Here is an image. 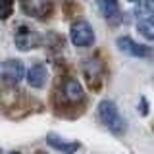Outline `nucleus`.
<instances>
[{
	"label": "nucleus",
	"instance_id": "nucleus-1",
	"mask_svg": "<svg viewBox=\"0 0 154 154\" xmlns=\"http://www.w3.org/2000/svg\"><path fill=\"white\" fill-rule=\"evenodd\" d=\"M98 116H100V122H102L112 133L125 131V122H123L122 116H119L118 106H116L112 100H102V102L98 104Z\"/></svg>",
	"mask_w": 154,
	"mask_h": 154
},
{
	"label": "nucleus",
	"instance_id": "nucleus-2",
	"mask_svg": "<svg viewBox=\"0 0 154 154\" xmlns=\"http://www.w3.org/2000/svg\"><path fill=\"white\" fill-rule=\"evenodd\" d=\"M69 38L75 46L79 48H87L94 42V31L85 19H79L71 25V31H69Z\"/></svg>",
	"mask_w": 154,
	"mask_h": 154
},
{
	"label": "nucleus",
	"instance_id": "nucleus-3",
	"mask_svg": "<svg viewBox=\"0 0 154 154\" xmlns=\"http://www.w3.org/2000/svg\"><path fill=\"white\" fill-rule=\"evenodd\" d=\"M0 77L8 85H17L25 77V67L19 60H6L0 66Z\"/></svg>",
	"mask_w": 154,
	"mask_h": 154
},
{
	"label": "nucleus",
	"instance_id": "nucleus-4",
	"mask_svg": "<svg viewBox=\"0 0 154 154\" xmlns=\"http://www.w3.org/2000/svg\"><path fill=\"white\" fill-rule=\"evenodd\" d=\"M116 45H118L119 52H123V54H129V56H135V58H146V56H150V48L144 46V45H139V42H135L131 37H118Z\"/></svg>",
	"mask_w": 154,
	"mask_h": 154
},
{
	"label": "nucleus",
	"instance_id": "nucleus-5",
	"mask_svg": "<svg viewBox=\"0 0 154 154\" xmlns=\"http://www.w3.org/2000/svg\"><path fill=\"white\" fill-rule=\"evenodd\" d=\"M23 12L33 17H46L52 10L50 0H21Z\"/></svg>",
	"mask_w": 154,
	"mask_h": 154
},
{
	"label": "nucleus",
	"instance_id": "nucleus-6",
	"mask_svg": "<svg viewBox=\"0 0 154 154\" xmlns=\"http://www.w3.org/2000/svg\"><path fill=\"white\" fill-rule=\"evenodd\" d=\"M37 42H38V37H37V33L33 31V29H29L25 25H21L17 29L16 45H17L19 50H31L33 46H37Z\"/></svg>",
	"mask_w": 154,
	"mask_h": 154
},
{
	"label": "nucleus",
	"instance_id": "nucleus-7",
	"mask_svg": "<svg viewBox=\"0 0 154 154\" xmlns=\"http://www.w3.org/2000/svg\"><path fill=\"white\" fill-rule=\"evenodd\" d=\"M46 79H48V71H46V67L42 64H35L31 69L27 71V83L31 87H35V89L45 87Z\"/></svg>",
	"mask_w": 154,
	"mask_h": 154
},
{
	"label": "nucleus",
	"instance_id": "nucleus-8",
	"mask_svg": "<svg viewBox=\"0 0 154 154\" xmlns=\"http://www.w3.org/2000/svg\"><path fill=\"white\" fill-rule=\"evenodd\" d=\"M62 93L69 102H79V100H83V87L77 79H67L64 83V89H62Z\"/></svg>",
	"mask_w": 154,
	"mask_h": 154
},
{
	"label": "nucleus",
	"instance_id": "nucleus-9",
	"mask_svg": "<svg viewBox=\"0 0 154 154\" xmlns=\"http://www.w3.org/2000/svg\"><path fill=\"white\" fill-rule=\"evenodd\" d=\"M96 4H98V10L100 14L106 17V19H118L119 17V4L118 0H96Z\"/></svg>",
	"mask_w": 154,
	"mask_h": 154
},
{
	"label": "nucleus",
	"instance_id": "nucleus-10",
	"mask_svg": "<svg viewBox=\"0 0 154 154\" xmlns=\"http://www.w3.org/2000/svg\"><path fill=\"white\" fill-rule=\"evenodd\" d=\"M46 143L50 144L52 148H56V150H60L64 154H73V152L79 150V143H64L60 137H56V135H48Z\"/></svg>",
	"mask_w": 154,
	"mask_h": 154
},
{
	"label": "nucleus",
	"instance_id": "nucleus-11",
	"mask_svg": "<svg viewBox=\"0 0 154 154\" xmlns=\"http://www.w3.org/2000/svg\"><path fill=\"white\" fill-rule=\"evenodd\" d=\"M137 29H139V33H141L144 38L154 41V19H150V17L139 19V21H137Z\"/></svg>",
	"mask_w": 154,
	"mask_h": 154
},
{
	"label": "nucleus",
	"instance_id": "nucleus-12",
	"mask_svg": "<svg viewBox=\"0 0 154 154\" xmlns=\"http://www.w3.org/2000/svg\"><path fill=\"white\" fill-rule=\"evenodd\" d=\"M14 12V0H0V19H6Z\"/></svg>",
	"mask_w": 154,
	"mask_h": 154
},
{
	"label": "nucleus",
	"instance_id": "nucleus-13",
	"mask_svg": "<svg viewBox=\"0 0 154 154\" xmlns=\"http://www.w3.org/2000/svg\"><path fill=\"white\" fill-rule=\"evenodd\" d=\"M146 10L150 14H154V0H146Z\"/></svg>",
	"mask_w": 154,
	"mask_h": 154
},
{
	"label": "nucleus",
	"instance_id": "nucleus-14",
	"mask_svg": "<svg viewBox=\"0 0 154 154\" xmlns=\"http://www.w3.org/2000/svg\"><path fill=\"white\" fill-rule=\"evenodd\" d=\"M129 2H139V0H129Z\"/></svg>",
	"mask_w": 154,
	"mask_h": 154
}]
</instances>
